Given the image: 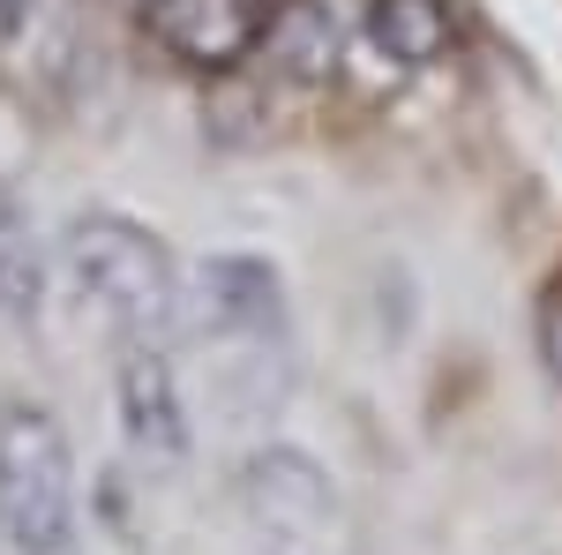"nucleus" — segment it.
Listing matches in <instances>:
<instances>
[{
    "mask_svg": "<svg viewBox=\"0 0 562 555\" xmlns=\"http://www.w3.org/2000/svg\"><path fill=\"white\" fill-rule=\"evenodd\" d=\"M540 360H548V376L562 384V293L540 308Z\"/></svg>",
    "mask_w": 562,
    "mask_h": 555,
    "instance_id": "obj_10",
    "label": "nucleus"
},
{
    "mask_svg": "<svg viewBox=\"0 0 562 555\" xmlns=\"http://www.w3.org/2000/svg\"><path fill=\"white\" fill-rule=\"evenodd\" d=\"M121 428L143 466H180L188 458V406H180V376L166 368L158 345H135L121 360Z\"/></svg>",
    "mask_w": 562,
    "mask_h": 555,
    "instance_id": "obj_6",
    "label": "nucleus"
},
{
    "mask_svg": "<svg viewBox=\"0 0 562 555\" xmlns=\"http://www.w3.org/2000/svg\"><path fill=\"white\" fill-rule=\"evenodd\" d=\"M0 315L8 323H38L45 315V248L31 211L0 188Z\"/></svg>",
    "mask_w": 562,
    "mask_h": 555,
    "instance_id": "obj_9",
    "label": "nucleus"
},
{
    "mask_svg": "<svg viewBox=\"0 0 562 555\" xmlns=\"http://www.w3.org/2000/svg\"><path fill=\"white\" fill-rule=\"evenodd\" d=\"M270 68L293 76V84H330L346 68V23L330 15V0H278L270 8Z\"/></svg>",
    "mask_w": 562,
    "mask_h": 555,
    "instance_id": "obj_7",
    "label": "nucleus"
},
{
    "mask_svg": "<svg viewBox=\"0 0 562 555\" xmlns=\"http://www.w3.org/2000/svg\"><path fill=\"white\" fill-rule=\"evenodd\" d=\"M23 15H31V0H0V38H15V31H23Z\"/></svg>",
    "mask_w": 562,
    "mask_h": 555,
    "instance_id": "obj_11",
    "label": "nucleus"
},
{
    "mask_svg": "<svg viewBox=\"0 0 562 555\" xmlns=\"http://www.w3.org/2000/svg\"><path fill=\"white\" fill-rule=\"evenodd\" d=\"M368 45L390 68L420 76L450 53V8L442 0H368Z\"/></svg>",
    "mask_w": 562,
    "mask_h": 555,
    "instance_id": "obj_8",
    "label": "nucleus"
},
{
    "mask_svg": "<svg viewBox=\"0 0 562 555\" xmlns=\"http://www.w3.org/2000/svg\"><path fill=\"white\" fill-rule=\"evenodd\" d=\"M240 496H248L256 525H262V533H278V541H315V533L338 518V488H330V473L315 466L307 451H293V443L256 451L248 473H240Z\"/></svg>",
    "mask_w": 562,
    "mask_h": 555,
    "instance_id": "obj_4",
    "label": "nucleus"
},
{
    "mask_svg": "<svg viewBox=\"0 0 562 555\" xmlns=\"http://www.w3.org/2000/svg\"><path fill=\"white\" fill-rule=\"evenodd\" d=\"M68 278H76L83 308H98L128 345L166 338L188 308L166 241L121 211H90L68 225Z\"/></svg>",
    "mask_w": 562,
    "mask_h": 555,
    "instance_id": "obj_1",
    "label": "nucleus"
},
{
    "mask_svg": "<svg viewBox=\"0 0 562 555\" xmlns=\"http://www.w3.org/2000/svg\"><path fill=\"white\" fill-rule=\"evenodd\" d=\"M203 338H262L285 315V286L262 256H211L195 270V300L180 308Z\"/></svg>",
    "mask_w": 562,
    "mask_h": 555,
    "instance_id": "obj_5",
    "label": "nucleus"
},
{
    "mask_svg": "<svg viewBox=\"0 0 562 555\" xmlns=\"http://www.w3.org/2000/svg\"><path fill=\"white\" fill-rule=\"evenodd\" d=\"M143 31L180 68L225 76L270 38V0H143Z\"/></svg>",
    "mask_w": 562,
    "mask_h": 555,
    "instance_id": "obj_3",
    "label": "nucleus"
},
{
    "mask_svg": "<svg viewBox=\"0 0 562 555\" xmlns=\"http://www.w3.org/2000/svg\"><path fill=\"white\" fill-rule=\"evenodd\" d=\"M0 533L15 555H76V458L45 406L0 413Z\"/></svg>",
    "mask_w": 562,
    "mask_h": 555,
    "instance_id": "obj_2",
    "label": "nucleus"
}]
</instances>
